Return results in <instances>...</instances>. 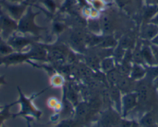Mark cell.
<instances>
[{
  "label": "cell",
  "mask_w": 158,
  "mask_h": 127,
  "mask_svg": "<svg viewBox=\"0 0 158 127\" xmlns=\"http://www.w3.org/2000/svg\"><path fill=\"white\" fill-rule=\"evenodd\" d=\"M36 16L31 9H29L27 13L23 15L18 22V31L22 33H30L32 34L37 35L43 28L38 26L34 22V18Z\"/></svg>",
  "instance_id": "1"
},
{
  "label": "cell",
  "mask_w": 158,
  "mask_h": 127,
  "mask_svg": "<svg viewBox=\"0 0 158 127\" xmlns=\"http://www.w3.org/2000/svg\"><path fill=\"white\" fill-rule=\"evenodd\" d=\"M18 91L19 93V101H17L18 103L21 104V110L19 113L16 115H13V116H34L36 117L37 119H39L40 115H41V112L40 110H36V107L33 105L32 103V100H33L34 96H31L30 98H27L23 93L21 92L20 89L18 87Z\"/></svg>",
  "instance_id": "2"
},
{
  "label": "cell",
  "mask_w": 158,
  "mask_h": 127,
  "mask_svg": "<svg viewBox=\"0 0 158 127\" xmlns=\"http://www.w3.org/2000/svg\"><path fill=\"white\" fill-rule=\"evenodd\" d=\"M152 87L153 83L146 77L136 82L135 92L137 95L138 103L146 105L150 102L152 96Z\"/></svg>",
  "instance_id": "3"
},
{
  "label": "cell",
  "mask_w": 158,
  "mask_h": 127,
  "mask_svg": "<svg viewBox=\"0 0 158 127\" xmlns=\"http://www.w3.org/2000/svg\"><path fill=\"white\" fill-rule=\"evenodd\" d=\"M0 24L2 28L1 37L5 40H7L18 29V24L16 23V20L6 13L4 10H2L1 6H0Z\"/></svg>",
  "instance_id": "4"
},
{
  "label": "cell",
  "mask_w": 158,
  "mask_h": 127,
  "mask_svg": "<svg viewBox=\"0 0 158 127\" xmlns=\"http://www.w3.org/2000/svg\"><path fill=\"white\" fill-rule=\"evenodd\" d=\"M30 60H31V56L29 52H13L5 56L0 57V66H4L7 68L10 66L26 63Z\"/></svg>",
  "instance_id": "5"
},
{
  "label": "cell",
  "mask_w": 158,
  "mask_h": 127,
  "mask_svg": "<svg viewBox=\"0 0 158 127\" xmlns=\"http://www.w3.org/2000/svg\"><path fill=\"white\" fill-rule=\"evenodd\" d=\"M138 105V98L136 92L125 93L122 96V114L123 117L126 118L127 115Z\"/></svg>",
  "instance_id": "6"
},
{
  "label": "cell",
  "mask_w": 158,
  "mask_h": 127,
  "mask_svg": "<svg viewBox=\"0 0 158 127\" xmlns=\"http://www.w3.org/2000/svg\"><path fill=\"white\" fill-rule=\"evenodd\" d=\"M6 41L8 44L14 49L15 52H23L26 47L31 46L33 43H34L29 38H27L26 36H18L15 33L12 35Z\"/></svg>",
  "instance_id": "7"
},
{
  "label": "cell",
  "mask_w": 158,
  "mask_h": 127,
  "mask_svg": "<svg viewBox=\"0 0 158 127\" xmlns=\"http://www.w3.org/2000/svg\"><path fill=\"white\" fill-rule=\"evenodd\" d=\"M0 5L6 11L7 14L15 20H19L23 15L25 6L7 2L6 0H2V2H0Z\"/></svg>",
  "instance_id": "8"
},
{
  "label": "cell",
  "mask_w": 158,
  "mask_h": 127,
  "mask_svg": "<svg viewBox=\"0 0 158 127\" xmlns=\"http://www.w3.org/2000/svg\"><path fill=\"white\" fill-rule=\"evenodd\" d=\"M64 49L60 47L52 48L48 50V61L52 62L56 65L62 66L67 63V54Z\"/></svg>",
  "instance_id": "9"
},
{
  "label": "cell",
  "mask_w": 158,
  "mask_h": 127,
  "mask_svg": "<svg viewBox=\"0 0 158 127\" xmlns=\"http://www.w3.org/2000/svg\"><path fill=\"white\" fill-rule=\"evenodd\" d=\"M136 86V81L132 79L130 75H121L120 78L118 80L116 84V87H118V89L120 90L123 94L135 92Z\"/></svg>",
  "instance_id": "10"
},
{
  "label": "cell",
  "mask_w": 158,
  "mask_h": 127,
  "mask_svg": "<svg viewBox=\"0 0 158 127\" xmlns=\"http://www.w3.org/2000/svg\"><path fill=\"white\" fill-rule=\"evenodd\" d=\"M30 46L31 48L29 52L31 56V60L48 61V49L44 46L34 42Z\"/></svg>",
  "instance_id": "11"
},
{
  "label": "cell",
  "mask_w": 158,
  "mask_h": 127,
  "mask_svg": "<svg viewBox=\"0 0 158 127\" xmlns=\"http://www.w3.org/2000/svg\"><path fill=\"white\" fill-rule=\"evenodd\" d=\"M158 34V26L151 23V22H146L141 28L140 39L141 40L150 42L152 39H154Z\"/></svg>",
  "instance_id": "12"
},
{
  "label": "cell",
  "mask_w": 158,
  "mask_h": 127,
  "mask_svg": "<svg viewBox=\"0 0 158 127\" xmlns=\"http://www.w3.org/2000/svg\"><path fill=\"white\" fill-rule=\"evenodd\" d=\"M109 93L110 101L115 106L118 113L121 114L122 112V96L123 93L116 86H109Z\"/></svg>",
  "instance_id": "13"
},
{
  "label": "cell",
  "mask_w": 158,
  "mask_h": 127,
  "mask_svg": "<svg viewBox=\"0 0 158 127\" xmlns=\"http://www.w3.org/2000/svg\"><path fill=\"white\" fill-rule=\"evenodd\" d=\"M85 33L82 31H74L71 33L70 37V42L74 49H77L80 52H82L85 49V44L84 41Z\"/></svg>",
  "instance_id": "14"
},
{
  "label": "cell",
  "mask_w": 158,
  "mask_h": 127,
  "mask_svg": "<svg viewBox=\"0 0 158 127\" xmlns=\"http://www.w3.org/2000/svg\"><path fill=\"white\" fill-rule=\"evenodd\" d=\"M143 43L141 45V54H142L143 60L146 66H153L156 65L152 52L151 48L150 46V42L142 40Z\"/></svg>",
  "instance_id": "15"
},
{
  "label": "cell",
  "mask_w": 158,
  "mask_h": 127,
  "mask_svg": "<svg viewBox=\"0 0 158 127\" xmlns=\"http://www.w3.org/2000/svg\"><path fill=\"white\" fill-rule=\"evenodd\" d=\"M146 73H147L146 66L137 64V63H133L130 74V76L132 79L136 82L139 81L146 76Z\"/></svg>",
  "instance_id": "16"
},
{
  "label": "cell",
  "mask_w": 158,
  "mask_h": 127,
  "mask_svg": "<svg viewBox=\"0 0 158 127\" xmlns=\"http://www.w3.org/2000/svg\"><path fill=\"white\" fill-rule=\"evenodd\" d=\"M89 112H90V105L89 103L85 102H78L75 107V114H74L75 120L77 122L85 119Z\"/></svg>",
  "instance_id": "17"
},
{
  "label": "cell",
  "mask_w": 158,
  "mask_h": 127,
  "mask_svg": "<svg viewBox=\"0 0 158 127\" xmlns=\"http://www.w3.org/2000/svg\"><path fill=\"white\" fill-rule=\"evenodd\" d=\"M118 45V41L115 39L112 35H106L102 36L101 40L96 47L98 49H112Z\"/></svg>",
  "instance_id": "18"
},
{
  "label": "cell",
  "mask_w": 158,
  "mask_h": 127,
  "mask_svg": "<svg viewBox=\"0 0 158 127\" xmlns=\"http://www.w3.org/2000/svg\"><path fill=\"white\" fill-rule=\"evenodd\" d=\"M85 63L94 72L100 70L101 60L99 59L98 54L92 53L85 56Z\"/></svg>",
  "instance_id": "19"
},
{
  "label": "cell",
  "mask_w": 158,
  "mask_h": 127,
  "mask_svg": "<svg viewBox=\"0 0 158 127\" xmlns=\"http://www.w3.org/2000/svg\"><path fill=\"white\" fill-rule=\"evenodd\" d=\"M115 66H116V63H115L113 56L112 55L104 57L101 60L100 70L104 73H106L112 69H115Z\"/></svg>",
  "instance_id": "20"
},
{
  "label": "cell",
  "mask_w": 158,
  "mask_h": 127,
  "mask_svg": "<svg viewBox=\"0 0 158 127\" xmlns=\"http://www.w3.org/2000/svg\"><path fill=\"white\" fill-rule=\"evenodd\" d=\"M100 25L103 33H106V35H109L114 26L112 19L109 15H105L100 19Z\"/></svg>",
  "instance_id": "21"
},
{
  "label": "cell",
  "mask_w": 158,
  "mask_h": 127,
  "mask_svg": "<svg viewBox=\"0 0 158 127\" xmlns=\"http://www.w3.org/2000/svg\"><path fill=\"white\" fill-rule=\"evenodd\" d=\"M155 124H156V117H155L154 113L151 111L145 113L141 117L140 120L139 122V125L143 127H150L152 125H155Z\"/></svg>",
  "instance_id": "22"
},
{
  "label": "cell",
  "mask_w": 158,
  "mask_h": 127,
  "mask_svg": "<svg viewBox=\"0 0 158 127\" xmlns=\"http://www.w3.org/2000/svg\"><path fill=\"white\" fill-rule=\"evenodd\" d=\"M118 45L121 46L123 49L127 50V49H133L135 47L136 43H135V41L133 39V36L129 34H127L125 36H122V38L118 41Z\"/></svg>",
  "instance_id": "23"
},
{
  "label": "cell",
  "mask_w": 158,
  "mask_h": 127,
  "mask_svg": "<svg viewBox=\"0 0 158 127\" xmlns=\"http://www.w3.org/2000/svg\"><path fill=\"white\" fill-rule=\"evenodd\" d=\"M120 76L121 74L117 70L116 67L106 73V81H107L109 86H116L117 82L119 79Z\"/></svg>",
  "instance_id": "24"
},
{
  "label": "cell",
  "mask_w": 158,
  "mask_h": 127,
  "mask_svg": "<svg viewBox=\"0 0 158 127\" xmlns=\"http://www.w3.org/2000/svg\"><path fill=\"white\" fill-rule=\"evenodd\" d=\"M77 71L81 76L85 79H90L93 76L94 71L90 69L85 63H79Z\"/></svg>",
  "instance_id": "25"
},
{
  "label": "cell",
  "mask_w": 158,
  "mask_h": 127,
  "mask_svg": "<svg viewBox=\"0 0 158 127\" xmlns=\"http://www.w3.org/2000/svg\"><path fill=\"white\" fill-rule=\"evenodd\" d=\"M13 52H15L14 49L8 44L7 41L0 36V57L5 56Z\"/></svg>",
  "instance_id": "26"
},
{
  "label": "cell",
  "mask_w": 158,
  "mask_h": 127,
  "mask_svg": "<svg viewBox=\"0 0 158 127\" xmlns=\"http://www.w3.org/2000/svg\"><path fill=\"white\" fill-rule=\"evenodd\" d=\"M66 98L72 105L76 106L78 103V96L75 89L72 87H68L67 89Z\"/></svg>",
  "instance_id": "27"
},
{
  "label": "cell",
  "mask_w": 158,
  "mask_h": 127,
  "mask_svg": "<svg viewBox=\"0 0 158 127\" xmlns=\"http://www.w3.org/2000/svg\"><path fill=\"white\" fill-rule=\"evenodd\" d=\"M146 78L153 83V80L158 77V65L153 66H146Z\"/></svg>",
  "instance_id": "28"
},
{
  "label": "cell",
  "mask_w": 158,
  "mask_h": 127,
  "mask_svg": "<svg viewBox=\"0 0 158 127\" xmlns=\"http://www.w3.org/2000/svg\"><path fill=\"white\" fill-rule=\"evenodd\" d=\"M18 103L17 102H15L13 103L10 104V105L4 106V108L2 110H1L0 111V126L2 125V122L6 120V119H9L10 117H11L12 114L10 113V108L13 106L14 104Z\"/></svg>",
  "instance_id": "29"
},
{
  "label": "cell",
  "mask_w": 158,
  "mask_h": 127,
  "mask_svg": "<svg viewBox=\"0 0 158 127\" xmlns=\"http://www.w3.org/2000/svg\"><path fill=\"white\" fill-rule=\"evenodd\" d=\"M64 83V80L61 75L56 74V75H53L52 79H51V85L53 87H60L63 86Z\"/></svg>",
  "instance_id": "30"
},
{
  "label": "cell",
  "mask_w": 158,
  "mask_h": 127,
  "mask_svg": "<svg viewBox=\"0 0 158 127\" xmlns=\"http://www.w3.org/2000/svg\"><path fill=\"white\" fill-rule=\"evenodd\" d=\"M77 122L75 119H66L59 122L55 127H76Z\"/></svg>",
  "instance_id": "31"
},
{
  "label": "cell",
  "mask_w": 158,
  "mask_h": 127,
  "mask_svg": "<svg viewBox=\"0 0 158 127\" xmlns=\"http://www.w3.org/2000/svg\"><path fill=\"white\" fill-rule=\"evenodd\" d=\"M89 27L90 29L91 32L94 34H96L98 30L101 29V25H100V22H98L97 20H92L90 23L89 24Z\"/></svg>",
  "instance_id": "32"
},
{
  "label": "cell",
  "mask_w": 158,
  "mask_h": 127,
  "mask_svg": "<svg viewBox=\"0 0 158 127\" xmlns=\"http://www.w3.org/2000/svg\"><path fill=\"white\" fill-rule=\"evenodd\" d=\"M138 123H136L133 121L123 119L118 122V127H135Z\"/></svg>",
  "instance_id": "33"
},
{
  "label": "cell",
  "mask_w": 158,
  "mask_h": 127,
  "mask_svg": "<svg viewBox=\"0 0 158 127\" xmlns=\"http://www.w3.org/2000/svg\"><path fill=\"white\" fill-rule=\"evenodd\" d=\"M150 48H151L152 52H153V57H154L155 62H156V64L158 65V46L156 45L153 44L150 42Z\"/></svg>",
  "instance_id": "34"
},
{
  "label": "cell",
  "mask_w": 158,
  "mask_h": 127,
  "mask_svg": "<svg viewBox=\"0 0 158 127\" xmlns=\"http://www.w3.org/2000/svg\"><path fill=\"white\" fill-rule=\"evenodd\" d=\"M48 105L51 108H55V109H61V106H60V104L57 102L56 98H51L48 102Z\"/></svg>",
  "instance_id": "35"
},
{
  "label": "cell",
  "mask_w": 158,
  "mask_h": 127,
  "mask_svg": "<svg viewBox=\"0 0 158 127\" xmlns=\"http://www.w3.org/2000/svg\"><path fill=\"white\" fill-rule=\"evenodd\" d=\"M118 6L120 7H124L125 6H127L129 2L131 1V0H115Z\"/></svg>",
  "instance_id": "36"
},
{
  "label": "cell",
  "mask_w": 158,
  "mask_h": 127,
  "mask_svg": "<svg viewBox=\"0 0 158 127\" xmlns=\"http://www.w3.org/2000/svg\"><path fill=\"white\" fill-rule=\"evenodd\" d=\"M63 29L64 26L62 24L56 23L55 25H54V31H55L56 33H60V32L63 31Z\"/></svg>",
  "instance_id": "37"
},
{
  "label": "cell",
  "mask_w": 158,
  "mask_h": 127,
  "mask_svg": "<svg viewBox=\"0 0 158 127\" xmlns=\"http://www.w3.org/2000/svg\"><path fill=\"white\" fill-rule=\"evenodd\" d=\"M149 22H151V23L154 24V25H157L158 26V13H156V15H155V16L150 19Z\"/></svg>",
  "instance_id": "38"
},
{
  "label": "cell",
  "mask_w": 158,
  "mask_h": 127,
  "mask_svg": "<svg viewBox=\"0 0 158 127\" xmlns=\"http://www.w3.org/2000/svg\"><path fill=\"white\" fill-rule=\"evenodd\" d=\"M46 4L48 6H49L50 9H51V10H54V3L53 2L52 0H47Z\"/></svg>",
  "instance_id": "39"
},
{
  "label": "cell",
  "mask_w": 158,
  "mask_h": 127,
  "mask_svg": "<svg viewBox=\"0 0 158 127\" xmlns=\"http://www.w3.org/2000/svg\"><path fill=\"white\" fill-rule=\"evenodd\" d=\"M147 2L150 6H158V0H147Z\"/></svg>",
  "instance_id": "40"
},
{
  "label": "cell",
  "mask_w": 158,
  "mask_h": 127,
  "mask_svg": "<svg viewBox=\"0 0 158 127\" xmlns=\"http://www.w3.org/2000/svg\"><path fill=\"white\" fill-rule=\"evenodd\" d=\"M5 78H6L5 75H0V86H1V85H6V82Z\"/></svg>",
  "instance_id": "41"
},
{
  "label": "cell",
  "mask_w": 158,
  "mask_h": 127,
  "mask_svg": "<svg viewBox=\"0 0 158 127\" xmlns=\"http://www.w3.org/2000/svg\"><path fill=\"white\" fill-rule=\"evenodd\" d=\"M153 87L158 90V77H156L153 81Z\"/></svg>",
  "instance_id": "42"
},
{
  "label": "cell",
  "mask_w": 158,
  "mask_h": 127,
  "mask_svg": "<svg viewBox=\"0 0 158 127\" xmlns=\"http://www.w3.org/2000/svg\"><path fill=\"white\" fill-rule=\"evenodd\" d=\"M150 42H151V43H153V44L158 46V34H157V36L154 38V39H152V40L150 41Z\"/></svg>",
  "instance_id": "43"
},
{
  "label": "cell",
  "mask_w": 158,
  "mask_h": 127,
  "mask_svg": "<svg viewBox=\"0 0 158 127\" xmlns=\"http://www.w3.org/2000/svg\"><path fill=\"white\" fill-rule=\"evenodd\" d=\"M6 1L10 2H13V3H19V2L24 1V0H6Z\"/></svg>",
  "instance_id": "44"
},
{
  "label": "cell",
  "mask_w": 158,
  "mask_h": 127,
  "mask_svg": "<svg viewBox=\"0 0 158 127\" xmlns=\"http://www.w3.org/2000/svg\"><path fill=\"white\" fill-rule=\"evenodd\" d=\"M2 33V28H1V24H0V35Z\"/></svg>",
  "instance_id": "45"
},
{
  "label": "cell",
  "mask_w": 158,
  "mask_h": 127,
  "mask_svg": "<svg viewBox=\"0 0 158 127\" xmlns=\"http://www.w3.org/2000/svg\"><path fill=\"white\" fill-rule=\"evenodd\" d=\"M150 127H158V126H157V125H156V124H155V125H152V126H150Z\"/></svg>",
  "instance_id": "46"
},
{
  "label": "cell",
  "mask_w": 158,
  "mask_h": 127,
  "mask_svg": "<svg viewBox=\"0 0 158 127\" xmlns=\"http://www.w3.org/2000/svg\"><path fill=\"white\" fill-rule=\"evenodd\" d=\"M135 127H143V126H141V125H139V123H138L137 125H136V126H135Z\"/></svg>",
  "instance_id": "47"
},
{
  "label": "cell",
  "mask_w": 158,
  "mask_h": 127,
  "mask_svg": "<svg viewBox=\"0 0 158 127\" xmlns=\"http://www.w3.org/2000/svg\"><path fill=\"white\" fill-rule=\"evenodd\" d=\"M4 108V106H0V110H2Z\"/></svg>",
  "instance_id": "48"
},
{
  "label": "cell",
  "mask_w": 158,
  "mask_h": 127,
  "mask_svg": "<svg viewBox=\"0 0 158 127\" xmlns=\"http://www.w3.org/2000/svg\"><path fill=\"white\" fill-rule=\"evenodd\" d=\"M157 13H158V6H157Z\"/></svg>",
  "instance_id": "49"
}]
</instances>
